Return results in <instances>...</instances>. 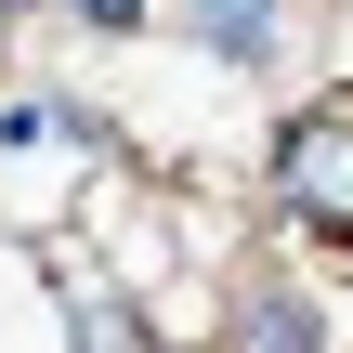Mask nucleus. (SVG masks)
I'll return each mask as SVG.
<instances>
[{
    "instance_id": "obj_1",
    "label": "nucleus",
    "mask_w": 353,
    "mask_h": 353,
    "mask_svg": "<svg viewBox=\"0 0 353 353\" xmlns=\"http://www.w3.org/2000/svg\"><path fill=\"white\" fill-rule=\"evenodd\" d=\"M275 210H288V223L353 275V92L301 105V118L275 131Z\"/></svg>"
},
{
    "instance_id": "obj_2",
    "label": "nucleus",
    "mask_w": 353,
    "mask_h": 353,
    "mask_svg": "<svg viewBox=\"0 0 353 353\" xmlns=\"http://www.w3.org/2000/svg\"><path fill=\"white\" fill-rule=\"evenodd\" d=\"M314 13H327V0H183V39L223 52V65H288Z\"/></svg>"
},
{
    "instance_id": "obj_3",
    "label": "nucleus",
    "mask_w": 353,
    "mask_h": 353,
    "mask_svg": "<svg viewBox=\"0 0 353 353\" xmlns=\"http://www.w3.org/2000/svg\"><path fill=\"white\" fill-rule=\"evenodd\" d=\"M210 353H327V314H314V301H301L288 275H249V288L223 301Z\"/></svg>"
},
{
    "instance_id": "obj_4",
    "label": "nucleus",
    "mask_w": 353,
    "mask_h": 353,
    "mask_svg": "<svg viewBox=\"0 0 353 353\" xmlns=\"http://www.w3.org/2000/svg\"><path fill=\"white\" fill-rule=\"evenodd\" d=\"M65 341H79V353H157V341H144V314H131L105 275H65Z\"/></svg>"
},
{
    "instance_id": "obj_5",
    "label": "nucleus",
    "mask_w": 353,
    "mask_h": 353,
    "mask_svg": "<svg viewBox=\"0 0 353 353\" xmlns=\"http://www.w3.org/2000/svg\"><path fill=\"white\" fill-rule=\"evenodd\" d=\"M65 13H79V26H105V39H118V26H144V0H65Z\"/></svg>"
},
{
    "instance_id": "obj_6",
    "label": "nucleus",
    "mask_w": 353,
    "mask_h": 353,
    "mask_svg": "<svg viewBox=\"0 0 353 353\" xmlns=\"http://www.w3.org/2000/svg\"><path fill=\"white\" fill-rule=\"evenodd\" d=\"M13 13H26V0H0V26H13Z\"/></svg>"
}]
</instances>
